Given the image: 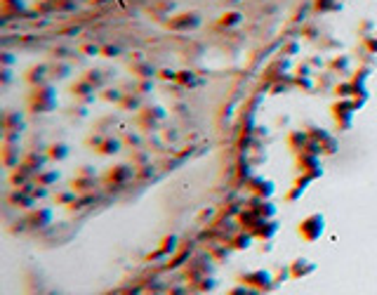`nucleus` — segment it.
I'll return each mask as SVG.
<instances>
[{"label": "nucleus", "instance_id": "nucleus-1", "mask_svg": "<svg viewBox=\"0 0 377 295\" xmlns=\"http://www.w3.org/2000/svg\"><path fill=\"white\" fill-rule=\"evenodd\" d=\"M243 283H247L250 288L255 290H264V293H269V290H276L278 288V281L271 279L269 272H264V269H257V272H250L243 276Z\"/></svg>", "mask_w": 377, "mask_h": 295}, {"label": "nucleus", "instance_id": "nucleus-2", "mask_svg": "<svg viewBox=\"0 0 377 295\" xmlns=\"http://www.w3.org/2000/svg\"><path fill=\"white\" fill-rule=\"evenodd\" d=\"M323 225H325V220L323 215H309L307 220H302L300 222V236H304L307 241H316V239H321V234H323Z\"/></svg>", "mask_w": 377, "mask_h": 295}, {"label": "nucleus", "instance_id": "nucleus-3", "mask_svg": "<svg viewBox=\"0 0 377 295\" xmlns=\"http://www.w3.org/2000/svg\"><path fill=\"white\" fill-rule=\"evenodd\" d=\"M290 272H293L295 279H300V276H309V274L316 272V262L307 260V257H297L293 264H290Z\"/></svg>", "mask_w": 377, "mask_h": 295}, {"label": "nucleus", "instance_id": "nucleus-4", "mask_svg": "<svg viewBox=\"0 0 377 295\" xmlns=\"http://www.w3.org/2000/svg\"><path fill=\"white\" fill-rule=\"evenodd\" d=\"M250 186H253V191L260 196V199H264V196H271V194H274V184H271L269 179H264V182H262V179H255Z\"/></svg>", "mask_w": 377, "mask_h": 295}, {"label": "nucleus", "instance_id": "nucleus-5", "mask_svg": "<svg viewBox=\"0 0 377 295\" xmlns=\"http://www.w3.org/2000/svg\"><path fill=\"white\" fill-rule=\"evenodd\" d=\"M257 225L262 227V229H255V234H257V236H262V239H264V236H271V234H276V229H278L276 222H267V220H264V222L260 220Z\"/></svg>", "mask_w": 377, "mask_h": 295}, {"label": "nucleus", "instance_id": "nucleus-6", "mask_svg": "<svg viewBox=\"0 0 377 295\" xmlns=\"http://www.w3.org/2000/svg\"><path fill=\"white\" fill-rule=\"evenodd\" d=\"M215 286H217L215 279H203V281L198 283V290H200V293H208V290H212Z\"/></svg>", "mask_w": 377, "mask_h": 295}, {"label": "nucleus", "instance_id": "nucleus-7", "mask_svg": "<svg viewBox=\"0 0 377 295\" xmlns=\"http://www.w3.org/2000/svg\"><path fill=\"white\" fill-rule=\"evenodd\" d=\"M229 295H250V286H247V283H240V286L231 288Z\"/></svg>", "mask_w": 377, "mask_h": 295}, {"label": "nucleus", "instance_id": "nucleus-8", "mask_svg": "<svg viewBox=\"0 0 377 295\" xmlns=\"http://www.w3.org/2000/svg\"><path fill=\"white\" fill-rule=\"evenodd\" d=\"M233 243H236V248H250V243H253V239H250V236H238V239L233 241Z\"/></svg>", "mask_w": 377, "mask_h": 295}, {"label": "nucleus", "instance_id": "nucleus-9", "mask_svg": "<svg viewBox=\"0 0 377 295\" xmlns=\"http://www.w3.org/2000/svg\"><path fill=\"white\" fill-rule=\"evenodd\" d=\"M52 156H54V158H64V156H66V149H64V147H52Z\"/></svg>", "mask_w": 377, "mask_h": 295}, {"label": "nucleus", "instance_id": "nucleus-10", "mask_svg": "<svg viewBox=\"0 0 377 295\" xmlns=\"http://www.w3.org/2000/svg\"><path fill=\"white\" fill-rule=\"evenodd\" d=\"M168 295H186V290H184V288H172Z\"/></svg>", "mask_w": 377, "mask_h": 295}, {"label": "nucleus", "instance_id": "nucleus-11", "mask_svg": "<svg viewBox=\"0 0 377 295\" xmlns=\"http://www.w3.org/2000/svg\"><path fill=\"white\" fill-rule=\"evenodd\" d=\"M250 295H264V290H250Z\"/></svg>", "mask_w": 377, "mask_h": 295}, {"label": "nucleus", "instance_id": "nucleus-12", "mask_svg": "<svg viewBox=\"0 0 377 295\" xmlns=\"http://www.w3.org/2000/svg\"><path fill=\"white\" fill-rule=\"evenodd\" d=\"M193 295H203V293H193Z\"/></svg>", "mask_w": 377, "mask_h": 295}]
</instances>
